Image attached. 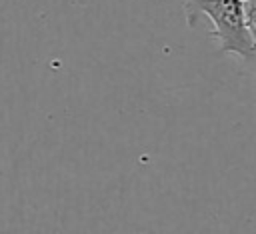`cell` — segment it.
I'll list each match as a JSON object with an SVG mask.
<instances>
[{
  "label": "cell",
  "instance_id": "obj_1",
  "mask_svg": "<svg viewBox=\"0 0 256 234\" xmlns=\"http://www.w3.org/2000/svg\"><path fill=\"white\" fill-rule=\"evenodd\" d=\"M198 16L210 20V38L218 42L220 54H236L246 62L256 60V44L246 24L242 0H184L188 26H194Z\"/></svg>",
  "mask_w": 256,
  "mask_h": 234
},
{
  "label": "cell",
  "instance_id": "obj_2",
  "mask_svg": "<svg viewBox=\"0 0 256 234\" xmlns=\"http://www.w3.org/2000/svg\"><path fill=\"white\" fill-rule=\"evenodd\" d=\"M244 10H246V24L250 30V36L256 44V0H246L244 2Z\"/></svg>",
  "mask_w": 256,
  "mask_h": 234
},
{
  "label": "cell",
  "instance_id": "obj_3",
  "mask_svg": "<svg viewBox=\"0 0 256 234\" xmlns=\"http://www.w3.org/2000/svg\"><path fill=\"white\" fill-rule=\"evenodd\" d=\"M242 2H246V0H242Z\"/></svg>",
  "mask_w": 256,
  "mask_h": 234
}]
</instances>
